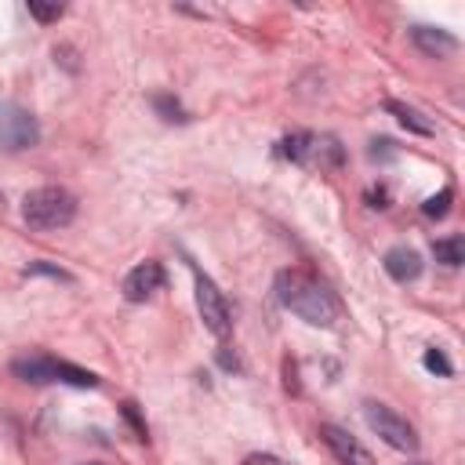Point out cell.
<instances>
[{
  "instance_id": "cell-16",
  "label": "cell",
  "mask_w": 465,
  "mask_h": 465,
  "mask_svg": "<svg viewBox=\"0 0 465 465\" xmlns=\"http://www.w3.org/2000/svg\"><path fill=\"white\" fill-rule=\"evenodd\" d=\"M422 364H425V367H429L432 375H440V378H451V375H454V367H451V360H447V356H443L440 349H429Z\"/></svg>"
},
{
  "instance_id": "cell-5",
  "label": "cell",
  "mask_w": 465,
  "mask_h": 465,
  "mask_svg": "<svg viewBox=\"0 0 465 465\" xmlns=\"http://www.w3.org/2000/svg\"><path fill=\"white\" fill-rule=\"evenodd\" d=\"M193 273H196V309H200V320H204V327L214 338H225L232 331L229 306H225V299H222V291H218V284L211 277H204L200 270H193Z\"/></svg>"
},
{
  "instance_id": "cell-2",
  "label": "cell",
  "mask_w": 465,
  "mask_h": 465,
  "mask_svg": "<svg viewBox=\"0 0 465 465\" xmlns=\"http://www.w3.org/2000/svg\"><path fill=\"white\" fill-rule=\"evenodd\" d=\"M23 218L30 229H66L77 218V196L62 185H41L26 193Z\"/></svg>"
},
{
  "instance_id": "cell-23",
  "label": "cell",
  "mask_w": 465,
  "mask_h": 465,
  "mask_svg": "<svg viewBox=\"0 0 465 465\" xmlns=\"http://www.w3.org/2000/svg\"><path fill=\"white\" fill-rule=\"evenodd\" d=\"M218 360H222V367H225V371H241V364H237V356H229L225 349L218 353Z\"/></svg>"
},
{
  "instance_id": "cell-12",
  "label": "cell",
  "mask_w": 465,
  "mask_h": 465,
  "mask_svg": "<svg viewBox=\"0 0 465 465\" xmlns=\"http://www.w3.org/2000/svg\"><path fill=\"white\" fill-rule=\"evenodd\" d=\"M55 382H66V385H77V389H95L102 378L95 371H84L77 364H66V360H55Z\"/></svg>"
},
{
  "instance_id": "cell-10",
  "label": "cell",
  "mask_w": 465,
  "mask_h": 465,
  "mask_svg": "<svg viewBox=\"0 0 465 465\" xmlns=\"http://www.w3.org/2000/svg\"><path fill=\"white\" fill-rule=\"evenodd\" d=\"M12 375L30 385H48V382H55V360L52 356H19L12 364Z\"/></svg>"
},
{
  "instance_id": "cell-11",
  "label": "cell",
  "mask_w": 465,
  "mask_h": 465,
  "mask_svg": "<svg viewBox=\"0 0 465 465\" xmlns=\"http://www.w3.org/2000/svg\"><path fill=\"white\" fill-rule=\"evenodd\" d=\"M313 142H317V135H309V131H295V135H288V138L277 146V153H280L284 160H291V164H309V157H313Z\"/></svg>"
},
{
  "instance_id": "cell-6",
  "label": "cell",
  "mask_w": 465,
  "mask_h": 465,
  "mask_svg": "<svg viewBox=\"0 0 465 465\" xmlns=\"http://www.w3.org/2000/svg\"><path fill=\"white\" fill-rule=\"evenodd\" d=\"M320 436H324V443L331 447V454H335L342 465H375L371 451H367L356 436H349L342 425H320Z\"/></svg>"
},
{
  "instance_id": "cell-3",
  "label": "cell",
  "mask_w": 465,
  "mask_h": 465,
  "mask_svg": "<svg viewBox=\"0 0 465 465\" xmlns=\"http://www.w3.org/2000/svg\"><path fill=\"white\" fill-rule=\"evenodd\" d=\"M364 418H367V425L393 447V451H418V432H414V425L403 418V414H396L389 403H378V400H367L364 403Z\"/></svg>"
},
{
  "instance_id": "cell-13",
  "label": "cell",
  "mask_w": 465,
  "mask_h": 465,
  "mask_svg": "<svg viewBox=\"0 0 465 465\" xmlns=\"http://www.w3.org/2000/svg\"><path fill=\"white\" fill-rule=\"evenodd\" d=\"M385 109L407 128V131H414V135H432V124L429 120H422V113L418 109H411V106H403V102H385Z\"/></svg>"
},
{
  "instance_id": "cell-19",
  "label": "cell",
  "mask_w": 465,
  "mask_h": 465,
  "mask_svg": "<svg viewBox=\"0 0 465 465\" xmlns=\"http://www.w3.org/2000/svg\"><path fill=\"white\" fill-rule=\"evenodd\" d=\"M153 106L164 113V120H185V113H182V106L175 102V99H167V95H157L153 99Z\"/></svg>"
},
{
  "instance_id": "cell-17",
  "label": "cell",
  "mask_w": 465,
  "mask_h": 465,
  "mask_svg": "<svg viewBox=\"0 0 465 465\" xmlns=\"http://www.w3.org/2000/svg\"><path fill=\"white\" fill-rule=\"evenodd\" d=\"M30 15L37 23H59L62 19V5H41V0H30Z\"/></svg>"
},
{
  "instance_id": "cell-21",
  "label": "cell",
  "mask_w": 465,
  "mask_h": 465,
  "mask_svg": "<svg viewBox=\"0 0 465 465\" xmlns=\"http://www.w3.org/2000/svg\"><path fill=\"white\" fill-rule=\"evenodd\" d=\"M378 157H396V149H393V142H389V138L371 142V160H378Z\"/></svg>"
},
{
  "instance_id": "cell-1",
  "label": "cell",
  "mask_w": 465,
  "mask_h": 465,
  "mask_svg": "<svg viewBox=\"0 0 465 465\" xmlns=\"http://www.w3.org/2000/svg\"><path fill=\"white\" fill-rule=\"evenodd\" d=\"M277 302L291 309L299 320H306L309 327H335L342 320V302L317 277L302 270L277 273Z\"/></svg>"
},
{
  "instance_id": "cell-22",
  "label": "cell",
  "mask_w": 465,
  "mask_h": 465,
  "mask_svg": "<svg viewBox=\"0 0 465 465\" xmlns=\"http://www.w3.org/2000/svg\"><path fill=\"white\" fill-rule=\"evenodd\" d=\"M244 465H291V461H284V458H277V454H251Z\"/></svg>"
},
{
  "instance_id": "cell-18",
  "label": "cell",
  "mask_w": 465,
  "mask_h": 465,
  "mask_svg": "<svg viewBox=\"0 0 465 465\" xmlns=\"http://www.w3.org/2000/svg\"><path fill=\"white\" fill-rule=\"evenodd\" d=\"M37 273H44V277H52V280H66V284L73 280V277H70L66 270L52 266V262H30V266H26V277H37Z\"/></svg>"
},
{
  "instance_id": "cell-9",
  "label": "cell",
  "mask_w": 465,
  "mask_h": 465,
  "mask_svg": "<svg viewBox=\"0 0 465 465\" xmlns=\"http://www.w3.org/2000/svg\"><path fill=\"white\" fill-rule=\"evenodd\" d=\"M411 41H414V48L425 52L429 59H443V55H451V52L458 48V41H454L447 30H432V26H414V30H411Z\"/></svg>"
},
{
  "instance_id": "cell-7",
  "label": "cell",
  "mask_w": 465,
  "mask_h": 465,
  "mask_svg": "<svg viewBox=\"0 0 465 465\" xmlns=\"http://www.w3.org/2000/svg\"><path fill=\"white\" fill-rule=\"evenodd\" d=\"M160 288H164V270H160V262H142V266H135V270L124 277V299H128V302H146V299H153Z\"/></svg>"
},
{
  "instance_id": "cell-15",
  "label": "cell",
  "mask_w": 465,
  "mask_h": 465,
  "mask_svg": "<svg viewBox=\"0 0 465 465\" xmlns=\"http://www.w3.org/2000/svg\"><path fill=\"white\" fill-rule=\"evenodd\" d=\"M451 200H454V189L447 185V189H440L436 196H429V200L422 204V214H429V218H443V214L451 211Z\"/></svg>"
},
{
  "instance_id": "cell-4",
  "label": "cell",
  "mask_w": 465,
  "mask_h": 465,
  "mask_svg": "<svg viewBox=\"0 0 465 465\" xmlns=\"http://www.w3.org/2000/svg\"><path fill=\"white\" fill-rule=\"evenodd\" d=\"M41 142V124L30 109L8 102L0 106V149L5 153H23V149H33Z\"/></svg>"
},
{
  "instance_id": "cell-24",
  "label": "cell",
  "mask_w": 465,
  "mask_h": 465,
  "mask_svg": "<svg viewBox=\"0 0 465 465\" xmlns=\"http://www.w3.org/2000/svg\"><path fill=\"white\" fill-rule=\"evenodd\" d=\"M81 465H102V461H81Z\"/></svg>"
},
{
  "instance_id": "cell-20",
  "label": "cell",
  "mask_w": 465,
  "mask_h": 465,
  "mask_svg": "<svg viewBox=\"0 0 465 465\" xmlns=\"http://www.w3.org/2000/svg\"><path fill=\"white\" fill-rule=\"evenodd\" d=\"M120 411H124V418L131 422V429H135V440H146V425H142V418H138V411H135V403H124Z\"/></svg>"
},
{
  "instance_id": "cell-8",
  "label": "cell",
  "mask_w": 465,
  "mask_h": 465,
  "mask_svg": "<svg viewBox=\"0 0 465 465\" xmlns=\"http://www.w3.org/2000/svg\"><path fill=\"white\" fill-rule=\"evenodd\" d=\"M385 273L396 284H411L422 277V255L414 248H393V251H385Z\"/></svg>"
},
{
  "instance_id": "cell-14",
  "label": "cell",
  "mask_w": 465,
  "mask_h": 465,
  "mask_svg": "<svg viewBox=\"0 0 465 465\" xmlns=\"http://www.w3.org/2000/svg\"><path fill=\"white\" fill-rule=\"evenodd\" d=\"M432 255H436V262H443L447 270H458V266L465 262V244H461V237H447V241H436V244H432Z\"/></svg>"
}]
</instances>
